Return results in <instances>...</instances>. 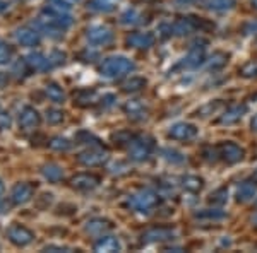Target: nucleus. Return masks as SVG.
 <instances>
[{
	"label": "nucleus",
	"instance_id": "1",
	"mask_svg": "<svg viewBox=\"0 0 257 253\" xmlns=\"http://www.w3.org/2000/svg\"><path fill=\"white\" fill-rule=\"evenodd\" d=\"M134 69H136L134 62L123 55L108 57V59H105L101 62V65H99V72L106 79L122 77V76H125V74H131Z\"/></svg>",
	"mask_w": 257,
	"mask_h": 253
},
{
	"label": "nucleus",
	"instance_id": "2",
	"mask_svg": "<svg viewBox=\"0 0 257 253\" xmlns=\"http://www.w3.org/2000/svg\"><path fill=\"white\" fill-rule=\"evenodd\" d=\"M156 202H158V197H156V193L149 188H141L127 198V205L131 207L132 210L141 212V214L151 212V210L155 209Z\"/></svg>",
	"mask_w": 257,
	"mask_h": 253
},
{
	"label": "nucleus",
	"instance_id": "3",
	"mask_svg": "<svg viewBox=\"0 0 257 253\" xmlns=\"http://www.w3.org/2000/svg\"><path fill=\"white\" fill-rule=\"evenodd\" d=\"M153 149H155V142L151 137H134L128 142V156L134 161H144L151 156Z\"/></svg>",
	"mask_w": 257,
	"mask_h": 253
},
{
	"label": "nucleus",
	"instance_id": "4",
	"mask_svg": "<svg viewBox=\"0 0 257 253\" xmlns=\"http://www.w3.org/2000/svg\"><path fill=\"white\" fill-rule=\"evenodd\" d=\"M7 238L12 244L19 248L28 246L33 239H35V233L31 229H28L26 226H21V224H16V226H11L7 229Z\"/></svg>",
	"mask_w": 257,
	"mask_h": 253
},
{
	"label": "nucleus",
	"instance_id": "5",
	"mask_svg": "<svg viewBox=\"0 0 257 253\" xmlns=\"http://www.w3.org/2000/svg\"><path fill=\"white\" fill-rule=\"evenodd\" d=\"M197 134H199L197 127L189 122L173 123L168 130V137L173 140H192V139H196Z\"/></svg>",
	"mask_w": 257,
	"mask_h": 253
},
{
	"label": "nucleus",
	"instance_id": "6",
	"mask_svg": "<svg viewBox=\"0 0 257 253\" xmlns=\"http://www.w3.org/2000/svg\"><path fill=\"white\" fill-rule=\"evenodd\" d=\"M86 38L91 45H96V47H105V45L111 43L113 40V33H111L110 28L101 26V24H96V26H91L88 31H86Z\"/></svg>",
	"mask_w": 257,
	"mask_h": 253
},
{
	"label": "nucleus",
	"instance_id": "7",
	"mask_svg": "<svg viewBox=\"0 0 257 253\" xmlns=\"http://www.w3.org/2000/svg\"><path fill=\"white\" fill-rule=\"evenodd\" d=\"M41 18H45L48 23H52L53 26L60 28L62 31H65L67 28L72 26V16H70L69 12L57 11V9H52V7H47V9L41 12Z\"/></svg>",
	"mask_w": 257,
	"mask_h": 253
},
{
	"label": "nucleus",
	"instance_id": "8",
	"mask_svg": "<svg viewBox=\"0 0 257 253\" xmlns=\"http://www.w3.org/2000/svg\"><path fill=\"white\" fill-rule=\"evenodd\" d=\"M105 159H106V151L103 147H99L98 144L91 146L89 149L82 151L81 154L77 156V161L84 166H98V164H101Z\"/></svg>",
	"mask_w": 257,
	"mask_h": 253
},
{
	"label": "nucleus",
	"instance_id": "9",
	"mask_svg": "<svg viewBox=\"0 0 257 253\" xmlns=\"http://www.w3.org/2000/svg\"><path fill=\"white\" fill-rule=\"evenodd\" d=\"M40 122H41L40 113L33 106H24L18 115L19 128H23V130H35V128H38Z\"/></svg>",
	"mask_w": 257,
	"mask_h": 253
},
{
	"label": "nucleus",
	"instance_id": "10",
	"mask_svg": "<svg viewBox=\"0 0 257 253\" xmlns=\"http://www.w3.org/2000/svg\"><path fill=\"white\" fill-rule=\"evenodd\" d=\"M33 193H35V188L31 183H26V181L16 183L11 190V202L14 205H24L33 198Z\"/></svg>",
	"mask_w": 257,
	"mask_h": 253
},
{
	"label": "nucleus",
	"instance_id": "11",
	"mask_svg": "<svg viewBox=\"0 0 257 253\" xmlns=\"http://www.w3.org/2000/svg\"><path fill=\"white\" fill-rule=\"evenodd\" d=\"M218 151L221 159H225L228 164H235L243 159V149L235 142H223Z\"/></svg>",
	"mask_w": 257,
	"mask_h": 253
},
{
	"label": "nucleus",
	"instance_id": "12",
	"mask_svg": "<svg viewBox=\"0 0 257 253\" xmlns=\"http://www.w3.org/2000/svg\"><path fill=\"white\" fill-rule=\"evenodd\" d=\"M14 36L21 47L31 48L40 43V33L36 31L35 28H19V30L14 33Z\"/></svg>",
	"mask_w": 257,
	"mask_h": 253
},
{
	"label": "nucleus",
	"instance_id": "13",
	"mask_svg": "<svg viewBox=\"0 0 257 253\" xmlns=\"http://www.w3.org/2000/svg\"><path fill=\"white\" fill-rule=\"evenodd\" d=\"M127 45L132 48H138V50L151 48L153 45H155V35H153V33H148V31L132 33V35L127 38Z\"/></svg>",
	"mask_w": 257,
	"mask_h": 253
},
{
	"label": "nucleus",
	"instance_id": "14",
	"mask_svg": "<svg viewBox=\"0 0 257 253\" xmlns=\"http://www.w3.org/2000/svg\"><path fill=\"white\" fill-rule=\"evenodd\" d=\"M99 185L98 176L89 175V173H81V175H76L72 178V186L79 192H91Z\"/></svg>",
	"mask_w": 257,
	"mask_h": 253
},
{
	"label": "nucleus",
	"instance_id": "15",
	"mask_svg": "<svg viewBox=\"0 0 257 253\" xmlns=\"http://www.w3.org/2000/svg\"><path fill=\"white\" fill-rule=\"evenodd\" d=\"M173 236H175V231H172L170 227H153V229H149L143 234V241L144 243L168 241V239H173Z\"/></svg>",
	"mask_w": 257,
	"mask_h": 253
},
{
	"label": "nucleus",
	"instance_id": "16",
	"mask_svg": "<svg viewBox=\"0 0 257 253\" xmlns=\"http://www.w3.org/2000/svg\"><path fill=\"white\" fill-rule=\"evenodd\" d=\"M26 62H28V67L33 69V70H40V72H45V70L52 69L53 67V62L50 57L43 55V53H30L26 57Z\"/></svg>",
	"mask_w": 257,
	"mask_h": 253
},
{
	"label": "nucleus",
	"instance_id": "17",
	"mask_svg": "<svg viewBox=\"0 0 257 253\" xmlns=\"http://www.w3.org/2000/svg\"><path fill=\"white\" fill-rule=\"evenodd\" d=\"M94 250L96 251H120L122 250V243L117 236L103 234L98 236L96 243H94Z\"/></svg>",
	"mask_w": 257,
	"mask_h": 253
},
{
	"label": "nucleus",
	"instance_id": "18",
	"mask_svg": "<svg viewBox=\"0 0 257 253\" xmlns=\"http://www.w3.org/2000/svg\"><path fill=\"white\" fill-rule=\"evenodd\" d=\"M247 111V106L245 105H235V106H230L225 113L221 115V118H219V122L223 123V125H233V123H237L240 118L245 115Z\"/></svg>",
	"mask_w": 257,
	"mask_h": 253
},
{
	"label": "nucleus",
	"instance_id": "19",
	"mask_svg": "<svg viewBox=\"0 0 257 253\" xmlns=\"http://www.w3.org/2000/svg\"><path fill=\"white\" fill-rule=\"evenodd\" d=\"M86 233L93 234V236H103L111 229V224L105 219H91L86 222Z\"/></svg>",
	"mask_w": 257,
	"mask_h": 253
},
{
	"label": "nucleus",
	"instance_id": "20",
	"mask_svg": "<svg viewBox=\"0 0 257 253\" xmlns=\"http://www.w3.org/2000/svg\"><path fill=\"white\" fill-rule=\"evenodd\" d=\"M123 111H125L128 117L134 118V120L146 118V113H148L144 103H141L139 99H132V101H128L127 105H123Z\"/></svg>",
	"mask_w": 257,
	"mask_h": 253
},
{
	"label": "nucleus",
	"instance_id": "21",
	"mask_svg": "<svg viewBox=\"0 0 257 253\" xmlns=\"http://www.w3.org/2000/svg\"><path fill=\"white\" fill-rule=\"evenodd\" d=\"M41 175H43L45 180H48L50 183H57V181H60L62 178H64V169L55 163H48L41 168Z\"/></svg>",
	"mask_w": 257,
	"mask_h": 253
},
{
	"label": "nucleus",
	"instance_id": "22",
	"mask_svg": "<svg viewBox=\"0 0 257 253\" xmlns=\"http://www.w3.org/2000/svg\"><path fill=\"white\" fill-rule=\"evenodd\" d=\"M196 30H197V23L192 18L180 19V21H177V23H173V35H177V36L190 35V33H194Z\"/></svg>",
	"mask_w": 257,
	"mask_h": 253
},
{
	"label": "nucleus",
	"instance_id": "23",
	"mask_svg": "<svg viewBox=\"0 0 257 253\" xmlns=\"http://www.w3.org/2000/svg\"><path fill=\"white\" fill-rule=\"evenodd\" d=\"M257 195V186L252 181H243L237 188V200L238 202H248Z\"/></svg>",
	"mask_w": 257,
	"mask_h": 253
},
{
	"label": "nucleus",
	"instance_id": "24",
	"mask_svg": "<svg viewBox=\"0 0 257 253\" xmlns=\"http://www.w3.org/2000/svg\"><path fill=\"white\" fill-rule=\"evenodd\" d=\"M202 60H204V47L199 48L196 43L189 52V55L184 59V65L185 67H199L202 64Z\"/></svg>",
	"mask_w": 257,
	"mask_h": 253
},
{
	"label": "nucleus",
	"instance_id": "25",
	"mask_svg": "<svg viewBox=\"0 0 257 253\" xmlns=\"http://www.w3.org/2000/svg\"><path fill=\"white\" fill-rule=\"evenodd\" d=\"M45 94H47L50 101H53V103H64L65 101L64 89H62V86H59L57 82H48V84L45 86Z\"/></svg>",
	"mask_w": 257,
	"mask_h": 253
},
{
	"label": "nucleus",
	"instance_id": "26",
	"mask_svg": "<svg viewBox=\"0 0 257 253\" xmlns=\"http://www.w3.org/2000/svg\"><path fill=\"white\" fill-rule=\"evenodd\" d=\"M204 7L213 12H225L235 7V0H204Z\"/></svg>",
	"mask_w": 257,
	"mask_h": 253
},
{
	"label": "nucleus",
	"instance_id": "27",
	"mask_svg": "<svg viewBox=\"0 0 257 253\" xmlns=\"http://www.w3.org/2000/svg\"><path fill=\"white\" fill-rule=\"evenodd\" d=\"M117 6V0H91L89 9L96 12H111Z\"/></svg>",
	"mask_w": 257,
	"mask_h": 253
},
{
	"label": "nucleus",
	"instance_id": "28",
	"mask_svg": "<svg viewBox=\"0 0 257 253\" xmlns=\"http://www.w3.org/2000/svg\"><path fill=\"white\" fill-rule=\"evenodd\" d=\"M182 185H184L185 190H189V192H199V190L202 188V185H204V181H202V178H199L196 175H187L182 180Z\"/></svg>",
	"mask_w": 257,
	"mask_h": 253
},
{
	"label": "nucleus",
	"instance_id": "29",
	"mask_svg": "<svg viewBox=\"0 0 257 253\" xmlns=\"http://www.w3.org/2000/svg\"><path fill=\"white\" fill-rule=\"evenodd\" d=\"M226 64H228V55H226V53L216 52V53H213V57H211V59L208 60V69L219 70V69L225 67Z\"/></svg>",
	"mask_w": 257,
	"mask_h": 253
},
{
	"label": "nucleus",
	"instance_id": "30",
	"mask_svg": "<svg viewBox=\"0 0 257 253\" xmlns=\"http://www.w3.org/2000/svg\"><path fill=\"white\" fill-rule=\"evenodd\" d=\"M146 84H148V81H146L144 77L134 76V77L128 79L125 84H123V91H127V93H136V91H141V89H143Z\"/></svg>",
	"mask_w": 257,
	"mask_h": 253
},
{
	"label": "nucleus",
	"instance_id": "31",
	"mask_svg": "<svg viewBox=\"0 0 257 253\" xmlns=\"http://www.w3.org/2000/svg\"><path fill=\"white\" fill-rule=\"evenodd\" d=\"M120 19H122V24H131V26H134V24L143 23V14L136 9H127Z\"/></svg>",
	"mask_w": 257,
	"mask_h": 253
},
{
	"label": "nucleus",
	"instance_id": "32",
	"mask_svg": "<svg viewBox=\"0 0 257 253\" xmlns=\"http://www.w3.org/2000/svg\"><path fill=\"white\" fill-rule=\"evenodd\" d=\"M163 157L165 159L168 161V163H172V164H182L185 161V157L182 156V152H178V151H175V149H163Z\"/></svg>",
	"mask_w": 257,
	"mask_h": 253
},
{
	"label": "nucleus",
	"instance_id": "33",
	"mask_svg": "<svg viewBox=\"0 0 257 253\" xmlns=\"http://www.w3.org/2000/svg\"><path fill=\"white\" fill-rule=\"evenodd\" d=\"M47 122L50 125H59L64 122V111L57 110V108H48L47 110Z\"/></svg>",
	"mask_w": 257,
	"mask_h": 253
},
{
	"label": "nucleus",
	"instance_id": "34",
	"mask_svg": "<svg viewBox=\"0 0 257 253\" xmlns=\"http://www.w3.org/2000/svg\"><path fill=\"white\" fill-rule=\"evenodd\" d=\"M50 147H52L53 151H69V149L72 147V144H70L65 137H55V139L50 140Z\"/></svg>",
	"mask_w": 257,
	"mask_h": 253
},
{
	"label": "nucleus",
	"instance_id": "35",
	"mask_svg": "<svg viewBox=\"0 0 257 253\" xmlns=\"http://www.w3.org/2000/svg\"><path fill=\"white\" fill-rule=\"evenodd\" d=\"M197 219H223L225 217V212L221 209H206L201 210V212L196 214Z\"/></svg>",
	"mask_w": 257,
	"mask_h": 253
},
{
	"label": "nucleus",
	"instance_id": "36",
	"mask_svg": "<svg viewBox=\"0 0 257 253\" xmlns=\"http://www.w3.org/2000/svg\"><path fill=\"white\" fill-rule=\"evenodd\" d=\"M12 60V48L0 40V65H6Z\"/></svg>",
	"mask_w": 257,
	"mask_h": 253
},
{
	"label": "nucleus",
	"instance_id": "37",
	"mask_svg": "<svg viewBox=\"0 0 257 253\" xmlns=\"http://www.w3.org/2000/svg\"><path fill=\"white\" fill-rule=\"evenodd\" d=\"M209 200H211V204H214V205H223L228 200V192L225 188H219L211 195Z\"/></svg>",
	"mask_w": 257,
	"mask_h": 253
},
{
	"label": "nucleus",
	"instance_id": "38",
	"mask_svg": "<svg viewBox=\"0 0 257 253\" xmlns=\"http://www.w3.org/2000/svg\"><path fill=\"white\" fill-rule=\"evenodd\" d=\"M48 2V7H52V9H57V11H64V12H69L70 11V0H47Z\"/></svg>",
	"mask_w": 257,
	"mask_h": 253
},
{
	"label": "nucleus",
	"instance_id": "39",
	"mask_svg": "<svg viewBox=\"0 0 257 253\" xmlns=\"http://www.w3.org/2000/svg\"><path fill=\"white\" fill-rule=\"evenodd\" d=\"M242 74L245 77L257 76V64H248V65H245V67L242 69Z\"/></svg>",
	"mask_w": 257,
	"mask_h": 253
},
{
	"label": "nucleus",
	"instance_id": "40",
	"mask_svg": "<svg viewBox=\"0 0 257 253\" xmlns=\"http://www.w3.org/2000/svg\"><path fill=\"white\" fill-rule=\"evenodd\" d=\"M0 127H11V117L9 113H6V111L0 110Z\"/></svg>",
	"mask_w": 257,
	"mask_h": 253
},
{
	"label": "nucleus",
	"instance_id": "41",
	"mask_svg": "<svg viewBox=\"0 0 257 253\" xmlns=\"http://www.w3.org/2000/svg\"><path fill=\"white\" fill-rule=\"evenodd\" d=\"M45 251H69L70 248L67 246H60V244H48V246L43 248Z\"/></svg>",
	"mask_w": 257,
	"mask_h": 253
},
{
	"label": "nucleus",
	"instance_id": "42",
	"mask_svg": "<svg viewBox=\"0 0 257 253\" xmlns=\"http://www.w3.org/2000/svg\"><path fill=\"white\" fill-rule=\"evenodd\" d=\"M199 0H175V6L177 7H192L196 6Z\"/></svg>",
	"mask_w": 257,
	"mask_h": 253
},
{
	"label": "nucleus",
	"instance_id": "43",
	"mask_svg": "<svg viewBox=\"0 0 257 253\" xmlns=\"http://www.w3.org/2000/svg\"><path fill=\"white\" fill-rule=\"evenodd\" d=\"M245 33H247V35H254V33H257V21L247 24V26H245Z\"/></svg>",
	"mask_w": 257,
	"mask_h": 253
},
{
	"label": "nucleus",
	"instance_id": "44",
	"mask_svg": "<svg viewBox=\"0 0 257 253\" xmlns=\"http://www.w3.org/2000/svg\"><path fill=\"white\" fill-rule=\"evenodd\" d=\"M250 127H252V130H254V132H257V115H255L254 118L250 120Z\"/></svg>",
	"mask_w": 257,
	"mask_h": 253
},
{
	"label": "nucleus",
	"instance_id": "45",
	"mask_svg": "<svg viewBox=\"0 0 257 253\" xmlns=\"http://www.w3.org/2000/svg\"><path fill=\"white\" fill-rule=\"evenodd\" d=\"M7 11V2L6 0H0V12H6Z\"/></svg>",
	"mask_w": 257,
	"mask_h": 253
},
{
	"label": "nucleus",
	"instance_id": "46",
	"mask_svg": "<svg viewBox=\"0 0 257 253\" xmlns=\"http://www.w3.org/2000/svg\"><path fill=\"white\" fill-rule=\"evenodd\" d=\"M4 190H6V188H4V183L0 181V198H2V195H4Z\"/></svg>",
	"mask_w": 257,
	"mask_h": 253
},
{
	"label": "nucleus",
	"instance_id": "47",
	"mask_svg": "<svg viewBox=\"0 0 257 253\" xmlns=\"http://www.w3.org/2000/svg\"><path fill=\"white\" fill-rule=\"evenodd\" d=\"M254 222H255V226H257V215H255V219H254Z\"/></svg>",
	"mask_w": 257,
	"mask_h": 253
},
{
	"label": "nucleus",
	"instance_id": "48",
	"mask_svg": "<svg viewBox=\"0 0 257 253\" xmlns=\"http://www.w3.org/2000/svg\"><path fill=\"white\" fill-rule=\"evenodd\" d=\"M255 180H257V169H255Z\"/></svg>",
	"mask_w": 257,
	"mask_h": 253
},
{
	"label": "nucleus",
	"instance_id": "49",
	"mask_svg": "<svg viewBox=\"0 0 257 253\" xmlns=\"http://www.w3.org/2000/svg\"><path fill=\"white\" fill-rule=\"evenodd\" d=\"M254 4H255V7H257V0H255V2H254Z\"/></svg>",
	"mask_w": 257,
	"mask_h": 253
},
{
	"label": "nucleus",
	"instance_id": "50",
	"mask_svg": "<svg viewBox=\"0 0 257 253\" xmlns=\"http://www.w3.org/2000/svg\"><path fill=\"white\" fill-rule=\"evenodd\" d=\"M70 2H74V0H70Z\"/></svg>",
	"mask_w": 257,
	"mask_h": 253
}]
</instances>
